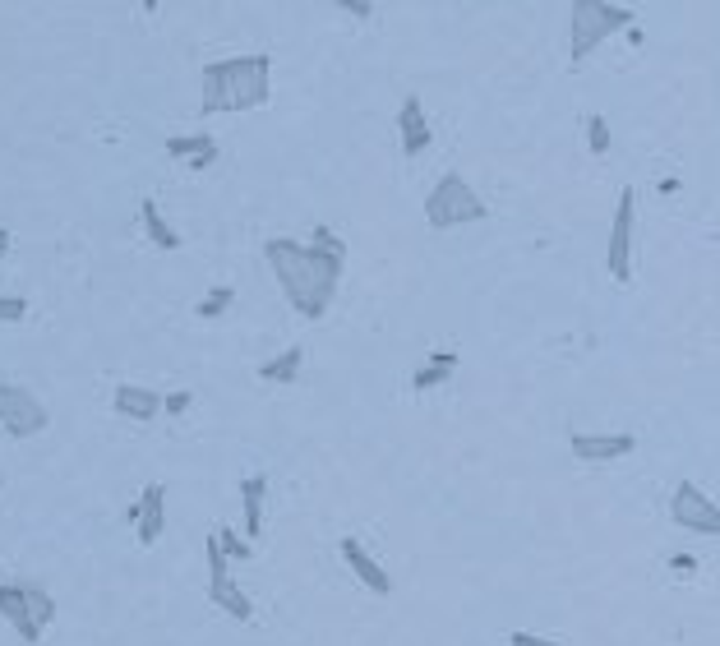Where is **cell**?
Returning a JSON list of instances; mask_svg holds the SVG:
<instances>
[{
  "label": "cell",
  "mask_w": 720,
  "mask_h": 646,
  "mask_svg": "<svg viewBox=\"0 0 720 646\" xmlns=\"http://www.w3.org/2000/svg\"><path fill=\"white\" fill-rule=\"evenodd\" d=\"M28 591V610H33V623L37 628H47L51 619H56V600L47 596V587H37V582H24Z\"/></svg>",
  "instance_id": "44dd1931"
},
{
  "label": "cell",
  "mask_w": 720,
  "mask_h": 646,
  "mask_svg": "<svg viewBox=\"0 0 720 646\" xmlns=\"http://www.w3.org/2000/svg\"><path fill=\"white\" fill-rule=\"evenodd\" d=\"M139 217H144V227H148V240H153L157 250H180V236L171 231V222L162 217V208H157V199H144L139 204Z\"/></svg>",
  "instance_id": "d6986e66"
},
{
  "label": "cell",
  "mask_w": 720,
  "mask_h": 646,
  "mask_svg": "<svg viewBox=\"0 0 720 646\" xmlns=\"http://www.w3.org/2000/svg\"><path fill=\"white\" fill-rule=\"evenodd\" d=\"M264 259L273 268L277 287L287 291V300L296 305L300 319H324L337 296V282L347 273V240L337 236L333 227H314L310 245L287 240V236L268 240Z\"/></svg>",
  "instance_id": "6da1fadb"
},
{
  "label": "cell",
  "mask_w": 720,
  "mask_h": 646,
  "mask_svg": "<svg viewBox=\"0 0 720 646\" xmlns=\"http://www.w3.org/2000/svg\"><path fill=\"white\" fill-rule=\"evenodd\" d=\"M342 10H347V14H356V19H370V14H374V5H370V0H342Z\"/></svg>",
  "instance_id": "83f0119b"
},
{
  "label": "cell",
  "mask_w": 720,
  "mask_h": 646,
  "mask_svg": "<svg viewBox=\"0 0 720 646\" xmlns=\"http://www.w3.org/2000/svg\"><path fill=\"white\" fill-rule=\"evenodd\" d=\"M508 646H559V642H550V637H536V633H513V637H508Z\"/></svg>",
  "instance_id": "4316f807"
},
{
  "label": "cell",
  "mask_w": 720,
  "mask_h": 646,
  "mask_svg": "<svg viewBox=\"0 0 720 646\" xmlns=\"http://www.w3.org/2000/svg\"><path fill=\"white\" fill-rule=\"evenodd\" d=\"M273 97V56H231L204 65V116L213 111H259Z\"/></svg>",
  "instance_id": "7a4b0ae2"
},
{
  "label": "cell",
  "mask_w": 720,
  "mask_h": 646,
  "mask_svg": "<svg viewBox=\"0 0 720 646\" xmlns=\"http://www.w3.org/2000/svg\"><path fill=\"white\" fill-rule=\"evenodd\" d=\"M47 425H51L47 407L28 393L24 383L0 379V430L14 434V439H37Z\"/></svg>",
  "instance_id": "5b68a950"
},
{
  "label": "cell",
  "mask_w": 720,
  "mask_h": 646,
  "mask_svg": "<svg viewBox=\"0 0 720 646\" xmlns=\"http://www.w3.org/2000/svg\"><path fill=\"white\" fill-rule=\"evenodd\" d=\"M670 568H674V573H693L697 559H693V554H670Z\"/></svg>",
  "instance_id": "f1b7e54d"
},
{
  "label": "cell",
  "mask_w": 720,
  "mask_h": 646,
  "mask_svg": "<svg viewBox=\"0 0 720 646\" xmlns=\"http://www.w3.org/2000/svg\"><path fill=\"white\" fill-rule=\"evenodd\" d=\"M208 600H213L217 610L222 614H231V619H250L254 614V605H250V596H245V591H240V582L236 577H222V582H208Z\"/></svg>",
  "instance_id": "2e32d148"
},
{
  "label": "cell",
  "mask_w": 720,
  "mask_h": 646,
  "mask_svg": "<svg viewBox=\"0 0 720 646\" xmlns=\"http://www.w3.org/2000/svg\"><path fill=\"white\" fill-rule=\"evenodd\" d=\"M190 407H194V393H190V388H176V393L162 397V411H167V416H185Z\"/></svg>",
  "instance_id": "484cf974"
},
{
  "label": "cell",
  "mask_w": 720,
  "mask_h": 646,
  "mask_svg": "<svg viewBox=\"0 0 720 646\" xmlns=\"http://www.w3.org/2000/svg\"><path fill=\"white\" fill-rule=\"evenodd\" d=\"M633 222H637V190H619V204H614V222H610V254H605V268H610L614 282H628L633 277Z\"/></svg>",
  "instance_id": "52a82bcc"
},
{
  "label": "cell",
  "mask_w": 720,
  "mask_h": 646,
  "mask_svg": "<svg viewBox=\"0 0 720 646\" xmlns=\"http://www.w3.org/2000/svg\"><path fill=\"white\" fill-rule=\"evenodd\" d=\"M587 148L596 157H610V120L605 116H587Z\"/></svg>",
  "instance_id": "cb8c5ba5"
},
{
  "label": "cell",
  "mask_w": 720,
  "mask_h": 646,
  "mask_svg": "<svg viewBox=\"0 0 720 646\" xmlns=\"http://www.w3.org/2000/svg\"><path fill=\"white\" fill-rule=\"evenodd\" d=\"M231 305H236V287H213L208 296H199L194 314H199V319H222Z\"/></svg>",
  "instance_id": "ffe728a7"
},
{
  "label": "cell",
  "mask_w": 720,
  "mask_h": 646,
  "mask_svg": "<svg viewBox=\"0 0 720 646\" xmlns=\"http://www.w3.org/2000/svg\"><path fill=\"white\" fill-rule=\"evenodd\" d=\"M264 494H268V480L264 476H245L240 480V513H245V540H259L264 536Z\"/></svg>",
  "instance_id": "9a60e30c"
},
{
  "label": "cell",
  "mask_w": 720,
  "mask_h": 646,
  "mask_svg": "<svg viewBox=\"0 0 720 646\" xmlns=\"http://www.w3.org/2000/svg\"><path fill=\"white\" fill-rule=\"evenodd\" d=\"M204 559H208V582H222V577H231V559L222 554V545H217L213 531H208V540H204Z\"/></svg>",
  "instance_id": "603a6c76"
},
{
  "label": "cell",
  "mask_w": 720,
  "mask_h": 646,
  "mask_svg": "<svg viewBox=\"0 0 720 646\" xmlns=\"http://www.w3.org/2000/svg\"><path fill=\"white\" fill-rule=\"evenodd\" d=\"M300 365H305V347H287V351H277L273 360H264V365H259V379H264V383H296L300 379Z\"/></svg>",
  "instance_id": "e0dca14e"
},
{
  "label": "cell",
  "mask_w": 720,
  "mask_h": 646,
  "mask_svg": "<svg viewBox=\"0 0 720 646\" xmlns=\"http://www.w3.org/2000/svg\"><path fill=\"white\" fill-rule=\"evenodd\" d=\"M0 614L10 619V628L24 637V642H42V628L33 623V610H28L24 582H0Z\"/></svg>",
  "instance_id": "7c38bea8"
},
{
  "label": "cell",
  "mask_w": 720,
  "mask_h": 646,
  "mask_svg": "<svg viewBox=\"0 0 720 646\" xmlns=\"http://www.w3.org/2000/svg\"><path fill=\"white\" fill-rule=\"evenodd\" d=\"M342 559H347V568L360 577V587H365V591H374V596H393V577H388V568L374 559V554L365 550L356 536L342 540Z\"/></svg>",
  "instance_id": "ba28073f"
},
{
  "label": "cell",
  "mask_w": 720,
  "mask_h": 646,
  "mask_svg": "<svg viewBox=\"0 0 720 646\" xmlns=\"http://www.w3.org/2000/svg\"><path fill=\"white\" fill-rule=\"evenodd\" d=\"M670 517H674V527L693 531V536H720V503L711 499L702 485H693V480H679V485H674Z\"/></svg>",
  "instance_id": "8992f818"
},
{
  "label": "cell",
  "mask_w": 720,
  "mask_h": 646,
  "mask_svg": "<svg viewBox=\"0 0 720 646\" xmlns=\"http://www.w3.org/2000/svg\"><path fill=\"white\" fill-rule=\"evenodd\" d=\"M397 134H402V153L407 157H420L434 144L430 116H425V102H420V97H407V102L397 107Z\"/></svg>",
  "instance_id": "30bf717a"
},
{
  "label": "cell",
  "mask_w": 720,
  "mask_h": 646,
  "mask_svg": "<svg viewBox=\"0 0 720 646\" xmlns=\"http://www.w3.org/2000/svg\"><path fill=\"white\" fill-rule=\"evenodd\" d=\"M5 254H10V231L0 227V264H5Z\"/></svg>",
  "instance_id": "f546056e"
},
{
  "label": "cell",
  "mask_w": 720,
  "mask_h": 646,
  "mask_svg": "<svg viewBox=\"0 0 720 646\" xmlns=\"http://www.w3.org/2000/svg\"><path fill=\"white\" fill-rule=\"evenodd\" d=\"M568 448L582 462H619V457L637 453L633 434H568Z\"/></svg>",
  "instance_id": "9c48e42d"
},
{
  "label": "cell",
  "mask_w": 720,
  "mask_h": 646,
  "mask_svg": "<svg viewBox=\"0 0 720 646\" xmlns=\"http://www.w3.org/2000/svg\"><path fill=\"white\" fill-rule=\"evenodd\" d=\"M111 407H116V416H125V420H157L162 416V393L139 388V383H120L116 397H111Z\"/></svg>",
  "instance_id": "4fadbf2b"
},
{
  "label": "cell",
  "mask_w": 720,
  "mask_h": 646,
  "mask_svg": "<svg viewBox=\"0 0 720 646\" xmlns=\"http://www.w3.org/2000/svg\"><path fill=\"white\" fill-rule=\"evenodd\" d=\"M24 319H28V300L0 296V323H24Z\"/></svg>",
  "instance_id": "d4e9b609"
},
{
  "label": "cell",
  "mask_w": 720,
  "mask_h": 646,
  "mask_svg": "<svg viewBox=\"0 0 720 646\" xmlns=\"http://www.w3.org/2000/svg\"><path fill=\"white\" fill-rule=\"evenodd\" d=\"M167 157H180L185 167L204 171L217 162V139L213 134H176V139H167Z\"/></svg>",
  "instance_id": "5bb4252c"
},
{
  "label": "cell",
  "mask_w": 720,
  "mask_h": 646,
  "mask_svg": "<svg viewBox=\"0 0 720 646\" xmlns=\"http://www.w3.org/2000/svg\"><path fill=\"white\" fill-rule=\"evenodd\" d=\"M453 370H457V356H453V351H434V356L425 360L416 374H411V388H416V393H425V388H439V383L453 379Z\"/></svg>",
  "instance_id": "ac0fdd59"
},
{
  "label": "cell",
  "mask_w": 720,
  "mask_h": 646,
  "mask_svg": "<svg viewBox=\"0 0 720 646\" xmlns=\"http://www.w3.org/2000/svg\"><path fill=\"white\" fill-rule=\"evenodd\" d=\"M490 208L471 190V180L462 171H448V176L434 180V190L425 194V222L434 231H453V227H471V222H485Z\"/></svg>",
  "instance_id": "3957f363"
},
{
  "label": "cell",
  "mask_w": 720,
  "mask_h": 646,
  "mask_svg": "<svg viewBox=\"0 0 720 646\" xmlns=\"http://www.w3.org/2000/svg\"><path fill=\"white\" fill-rule=\"evenodd\" d=\"M167 531V485L153 480L139 494V545H157Z\"/></svg>",
  "instance_id": "8fae6325"
},
{
  "label": "cell",
  "mask_w": 720,
  "mask_h": 646,
  "mask_svg": "<svg viewBox=\"0 0 720 646\" xmlns=\"http://www.w3.org/2000/svg\"><path fill=\"white\" fill-rule=\"evenodd\" d=\"M637 24V14L628 5H605V0H577L568 10V51L573 60H587L591 51L614 33H628Z\"/></svg>",
  "instance_id": "277c9868"
},
{
  "label": "cell",
  "mask_w": 720,
  "mask_h": 646,
  "mask_svg": "<svg viewBox=\"0 0 720 646\" xmlns=\"http://www.w3.org/2000/svg\"><path fill=\"white\" fill-rule=\"evenodd\" d=\"M213 536H217V545H222V554H227L231 563H245V559H250V540L240 536L236 527H213Z\"/></svg>",
  "instance_id": "7402d4cb"
}]
</instances>
